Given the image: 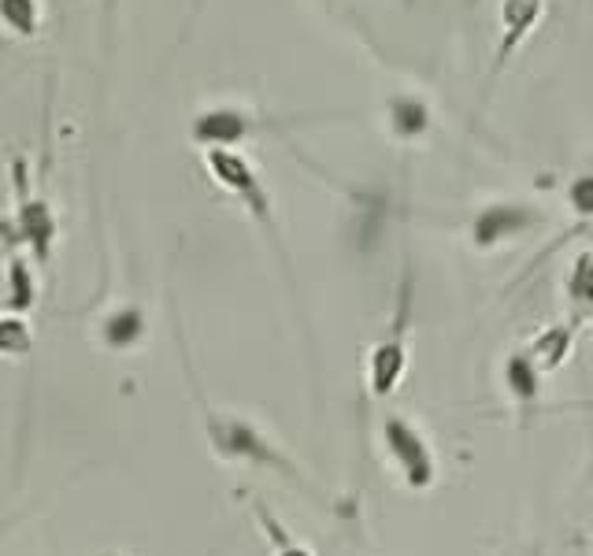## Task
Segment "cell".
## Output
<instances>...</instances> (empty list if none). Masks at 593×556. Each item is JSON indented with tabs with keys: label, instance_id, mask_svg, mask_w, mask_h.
Returning a JSON list of instances; mask_svg holds the SVG:
<instances>
[{
	"label": "cell",
	"instance_id": "obj_2",
	"mask_svg": "<svg viewBox=\"0 0 593 556\" xmlns=\"http://www.w3.org/2000/svg\"><path fill=\"white\" fill-rule=\"evenodd\" d=\"M204 423H208V438H212V449L219 457H230V460H249V464H263V468H274L282 471L285 479H293L296 487L309 490V482L301 479V471L293 468V460L274 445L268 434L252 423H245L238 416H223V412H212L204 408Z\"/></svg>",
	"mask_w": 593,
	"mask_h": 556
},
{
	"label": "cell",
	"instance_id": "obj_7",
	"mask_svg": "<svg viewBox=\"0 0 593 556\" xmlns=\"http://www.w3.org/2000/svg\"><path fill=\"white\" fill-rule=\"evenodd\" d=\"M546 0H500V45H497V67L508 64V56L530 37L538 26Z\"/></svg>",
	"mask_w": 593,
	"mask_h": 556
},
{
	"label": "cell",
	"instance_id": "obj_17",
	"mask_svg": "<svg viewBox=\"0 0 593 556\" xmlns=\"http://www.w3.org/2000/svg\"><path fill=\"white\" fill-rule=\"evenodd\" d=\"M568 205L579 211L582 219L593 216V175H582L568 186Z\"/></svg>",
	"mask_w": 593,
	"mask_h": 556
},
{
	"label": "cell",
	"instance_id": "obj_4",
	"mask_svg": "<svg viewBox=\"0 0 593 556\" xmlns=\"http://www.w3.org/2000/svg\"><path fill=\"white\" fill-rule=\"evenodd\" d=\"M378 434H382V445H386V457L397 471L405 475V482L412 490H427L438 475V464H434V453L427 438L419 434L412 423L401 419V416H386L378 423Z\"/></svg>",
	"mask_w": 593,
	"mask_h": 556
},
{
	"label": "cell",
	"instance_id": "obj_14",
	"mask_svg": "<svg viewBox=\"0 0 593 556\" xmlns=\"http://www.w3.org/2000/svg\"><path fill=\"white\" fill-rule=\"evenodd\" d=\"M145 334V316L141 308H119L116 316L105 319V341L111 349H130Z\"/></svg>",
	"mask_w": 593,
	"mask_h": 556
},
{
	"label": "cell",
	"instance_id": "obj_3",
	"mask_svg": "<svg viewBox=\"0 0 593 556\" xmlns=\"http://www.w3.org/2000/svg\"><path fill=\"white\" fill-rule=\"evenodd\" d=\"M408 316H412V279H405L401 290V305H397V316L390 323V330L371 346V357H367V386H371L375 397H390V393L401 386L405 368H408Z\"/></svg>",
	"mask_w": 593,
	"mask_h": 556
},
{
	"label": "cell",
	"instance_id": "obj_15",
	"mask_svg": "<svg viewBox=\"0 0 593 556\" xmlns=\"http://www.w3.org/2000/svg\"><path fill=\"white\" fill-rule=\"evenodd\" d=\"M257 515H260V523H263V531H268V538H271V545H274V556H312L304 545H296L290 534H285L279 523L271 520V512L263 509V504L257 501Z\"/></svg>",
	"mask_w": 593,
	"mask_h": 556
},
{
	"label": "cell",
	"instance_id": "obj_6",
	"mask_svg": "<svg viewBox=\"0 0 593 556\" xmlns=\"http://www.w3.org/2000/svg\"><path fill=\"white\" fill-rule=\"evenodd\" d=\"M268 123L257 119L252 111L245 108H234V105H223V108H208L193 119V141L201 149H238L241 141H249L257 130H263Z\"/></svg>",
	"mask_w": 593,
	"mask_h": 556
},
{
	"label": "cell",
	"instance_id": "obj_13",
	"mask_svg": "<svg viewBox=\"0 0 593 556\" xmlns=\"http://www.w3.org/2000/svg\"><path fill=\"white\" fill-rule=\"evenodd\" d=\"M0 23L15 37H37L41 30V4L37 0H0Z\"/></svg>",
	"mask_w": 593,
	"mask_h": 556
},
{
	"label": "cell",
	"instance_id": "obj_1",
	"mask_svg": "<svg viewBox=\"0 0 593 556\" xmlns=\"http://www.w3.org/2000/svg\"><path fill=\"white\" fill-rule=\"evenodd\" d=\"M204 167H208V175L216 178L230 197H238L245 211L260 222V230L274 241V249H279L285 264V252L279 246V227H274V200L268 194V186H263V178L257 175V167H252L238 149H204Z\"/></svg>",
	"mask_w": 593,
	"mask_h": 556
},
{
	"label": "cell",
	"instance_id": "obj_16",
	"mask_svg": "<svg viewBox=\"0 0 593 556\" xmlns=\"http://www.w3.org/2000/svg\"><path fill=\"white\" fill-rule=\"evenodd\" d=\"M8 286H12V305L26 308L34 305V279H30V268L23 260H12V271H8Z\"/></svg>",
	"mask_w": 593,
	"mask_h": 556
},
{
	"label": "cell",
	"instance_id": "obj_11",
	"mask_svg": "<svg viewBox=\"0 0 593 556\" xmlns=\"http://www.w3.org/2000/svg\"><path fill=\"white\" fill-rule=\"evenodd\" d=\"M571 341H575V327H549L541 330L535 338V346H530V357H535V363L541 371H557L560 363H564L571 357Z\"/></svg>",
	"mask_w": 593,
	"mask_h": 556
},
{
	"label": "cell",
	"instance_id": "obj_12",
	"mask_svg": "<svg viewBox=\"0 0 593 556\" xmlns=\"http://www.w3.org/2000/svg\"><path fill=\"white\" fill-rule=\"evenodd\" d=\"M568 301H571V308H575V323L593 319V252H582L575 264H571ZM575 323H571V327H575Z\"/></svg>",
	"mask_w": 593,
	"mask_h": 556
},
{
	"label": "cell",
	"instance_id": "obj_5",
	"mask_svg": "<svg viewBox=\"0 0 593 556\" xmlns=\"http://www.w3.org/2000/svg\"><path fill=\"white\" fill-rule=\"evenodd\" d=\"M541 227V211L524 205V200H500V205H486L472 222V241L475 249H497L508 238H519L527 230Z\"/></svg>",
	"mask_w": 593,
	"mask_h": 556
},
{
	"label": "cell",
	"instance_id": "obj_9",
	"mask_svg": "<svg viewBox=\"0 0 593 556\" xmlns=\"http://www.w3.org/2000/svg\"><path fill=\"white\" fill-rule=\"evenodd\" d=\"M386 116H390V130L401 141H416L431 130V108L419 97H393L386 105Z\"/></svg>",
	"mask_w": 593,
	"mask_h": 556
},
{
	"label": "cell",
	"instance_id": "obj_10",
	"mask_svg": "<svg viewBox=\"0 0 593 556\" xmlns=\"http://www.w3.org/2000/svg\"><path fill=\"white\" fill-rule=\"evenodd\" d=\"M500 375H505V390L513 393L516 401L530 404V401H538V393H541V375H546V371L538 368L530 352H516V357H508V360H505Z\"/></svg>",
	"mask_w": 593,
	"mask_h": 556
},
{
	"label": "cell",
	"instance_id": "obj_8",
	"mask_svg": "<svg viewBox=\"0 0 593 556\" xmlns=\"http://www.w3.org/2000/svg\"><path fill=\"white\" fill-rule=\"evenodd\" d=\"M15 227H19V238H23L26 246L37 252V260H45L48 249H53V238H56V216H53V208H48L41 197H26L23 205H19Z\"/></svg>",
	"mask_w": 593,
	"mask_h": 556
}]
</instances>
